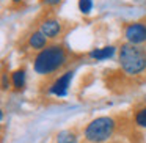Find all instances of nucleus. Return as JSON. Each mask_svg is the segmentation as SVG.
Wrapping results in <instances>:
<instances>
[{"instance_id": "5", "label": "nucleus", "mask_w": 146, "mask_h": 143, "mask_svg": "<svg viewBox=\"0 0 146 143\" xmlns=\"http://www.w3.org/2000/svg\"><path fill=\"white\" fill-rule=\"evenodd\" d=\"M72 76H74L72 71H66L63 76H60L50 85L49 93H50V94L58 96V98H64V96L68 94V88H69V83H71V80H72Z\"/></svg>"}, {"instance_id": "12", "label": "nucleus", "mask_w": 146, "mask_h": 143, "mask_svg": "<svg viewBox=\"0 0 146 143\" xmlns=\"http://www.w3.org/2000/svg\"><path fill=\"white\" fill-rule=\"evenodd\" d=\"M79 10L82 14H90L93 10V0H79Z\"/></svg>"}, {"instance_id": "10", "label": "nucleus", "mask_w": 146, "mask_h": 143, "mask_svg": "<svg viewBox=\"0 0 146 143\" xmlns=\"http://www.w3.org/2000/svg\"><path fill=\"white\" fill-rule=\"evenodd\" d=\"M57 143H77V137L72 130H61L57 135Z\"/></svg>"}, {"instance_id": "13", "label": "nucleus", "mask_w": 146, "mask_h": 143, "mask_svg": "<svg viewBox=\"0 0 146 143\" xmlns=\"http://www.w3.org/2000/svg\"><path fill=\"white\" fill-rule=\"evenodd\" d=\"M8 86H10V80H8V76H7V74H3V76H2V88L7 90Z\"/></svg>"}, {"instance_id": "3", "label": "nucleus", "mask_w": 146, "mask_h": 143, "mask_svg": "<svg viewBox=\"0 0 146 143\" xmlns=\"http://www.w3.org/2000/svg\"><path fill=\"white\" fill-rule=\"evenodd\" d=\"M115 130V121L110 116H99L86 124L83 135L90 143H101L110 138Z\"/></svg>"}, {"instance_id": "4", "label": "nucleus", "mask_w": 146, "mask_h": 143, "mask_svg": "<svg viewBox=\"0 0 146 143\" xmlns=\"http://www.w3.org/2000/svg\"><path fill=\"white\" fill-rule=\"evenodd\" d=\"M124 36L129 41V44H141L146 41V25L141 22H133L124 29Z\"/></svg>"}, {"instance_id": "1", "label": "nucleus", "mask_w": 146, "mask_h": 143, "mask_svg": "<svg viewBox=\"0 0 146 143\" xmlns=\"http://www.w3.org/2000/svg\"><path fill=\"white\" fill-rule=\"evenodd\" d=\"M68 61V55L61 46H47L46 49L39 51V54L33 60V69L39 76H47L61 66H64Z\"/></svg>"}, {"instance_id": "7", "label": "nucleus", "mask_w": 146, "mask_h": 143, "mask_svg": "<svg viewBox=\"0 0 146 143\" xmlns=\"http://www.w3.org/2000/svg\"><path fill=\"white\" fill-rule=\"evenodd\" d=\"M115 51L116 49L113 47V46H105V47H101V49H94V51L90 52V57L94 58V60H107V58L113 57Z\"/></svg>"}, {"instance_id": "6", "label": "nucleus", "mask_w": 146, "mask_h": 143, "mask_svg": "<svg viewBox=\"0 0 146 143\" xmlns=\"http://www.w3.org/2000/svg\"><path fill=\"white\" fill-rule=\"evenodd\" d=\"M39 32L46 36V38H57L61 33V25L58 21L55 19H46L39 25Z\"/></svg>"}, {"instance_id": "15", "label": "nucleus", "mask_w": 146, "mask_h": 143, "mask_svg": "<svg viewBox=\"0 0 146 143\" xmlns=\"http://www.w3.org/2000/svg\"><path fill=\"white\" fill-rule=\"evenodd\" d=\"M13 2H16V3H17V2H22V0H13Z\"/></svg>"}, {"instance_id": "14", "label": "nucleus", "mask_w": 146, "mask_h": 143, "mask_svg": "<svg viewBox=\"0 0 146 143\" xmlns=\"http://www.w3.org/2000/svg\"><path fill=\"white\" fill-rule=\"evenodd\" d=\"M42 2H44L46 5H57L60 0H42Z\"/></svg>"}, {"instance_id": "11", "label": "nucleus", "mask_w": 146, "mask_h": 143, "mask_svg": "<svg viewBox=\"0 0 146 143\" xmlns=\"http://www.w3.org/2000/svg\"><path fill=\"white\" fill-rule=\"evenodd\" d=\"M135 124L140 127H146V107L140 108L135 113Z\"/></svg>"}, {"instance_id": "2", "label": "nucleus", "mask_w": 146, "mask_h": 143, "mask_svg": "<svg viewBox=\"0 0 146 143\" xmlns=\"http://www.w3.org/2000/svg\"><path fill=\"white\" fill-rule=\"evenodd\" d=\"M121 69L129 76H137L146 69V49L135 44H123L118 52Z\"/></svg>"}, {"instance_id": "8", "label": "nucleus", "mask_w": 146, "mask_h": 143, "mask_svg": "<svg viewBox=\"0 0 146 143\" xmlns=\"http://www.w3.org/2000/svg\"><path fill=\"white\" fill-rule=\"evenodd\" d=\"M46 43H47V38H46L41 32L32 33L30 38H29V44L32 46L33 49H38V51H42V49L46 47Z\"/></svg>"}, {"instance_id": "9", "label": "nucleus", "mask_w": 146, "mask_h": 143, "mask_svg": "<svg viewBox=\"0 0 146 143\" xmlns=\"http://www.w3.org/2000/svg\"><path fill=\"white\" fill-rule=\"evenodd\" d=\"M11 82H13V86L16 90H21L24 85H25V71L24 69H17L11 74Z\"/></svg>"}]
</instances>
